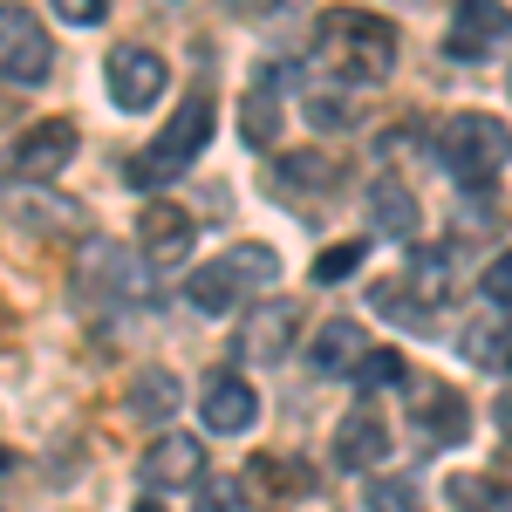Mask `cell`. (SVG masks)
<instances>
[{
	"label": "cell",
	"instance_id": "cell-1",
	"mask_svg": "<svg viewBox=\"0 0 512 512\" xmlns=\"http://www.w3.org/2000/svg\"><path fill=\"white\" fill-rule=\"evenodd\" d=\"M437 158H444V171L465 192H485L512 164V130L499 117H485V110H458V117H444V130H437Z\"/></svg>",
	"mask_w": 512,
	"mask_h": 512
},
{
	"label": "cell",
	"instance_id": "cell-2",
	"mask_svg": "<svg viewBox=\"0 0 512 512\" xmlns=\"http://www.w3.org/2000/svg\"><path fill=\"white\" fill-rule=\"evenodd\" d=\"M205 144H212V96L192 89V96H185V110L158 130V144H144L137 158L123 164V178H130L137 192H158V185H171V178H178Z\"/></svg>",
	"mask_w": 512,
	"mask_h": 512
},
{
	"label": "cell",
	"instance_id": "cell-3",
	"mask_svg": "<svg viewBox=\"0 0 512 512\" xmlns=\"http://www.w3.org/2000/svg\"><path fill=\"white\" fill-rule=\"evenodd\" d=\"M267 280H280V253L260 246V239H246V246H226L219 260H205L198 274H185V301L198 315H226L239 294H253Z\"/></svg>",
	"mask_w": 512,
	"mask_h": 512
},
{
	"label": "cell",
	"instance_id": "cell-4",
	"mask_svg": "<svg viewBox=\"0 0 512 512\" xmlns=\"http://www.w3.org/2000/svg\"><path fill=\"white\" fill-rule=\"evenodd\" d=\"M321 62H335L355 82H383L396 69V28L383 14H328L321 21Z\"/></svg>",
	"mask_w": 512,
	"mask_h": 512
},
{
	"label": "cell",
	"instance_id": "cell-5",
	"mask_svg": "<svg viewBox=\"0 0 512 512\" xmlns=\"http://www.w3.org/2000/svg\"><path fill=\"white\" fill-rule=\"evenodd\" d=\"M403 287H376V308L390 321H410V328H431V315L451 301V253L444 246H417L410 267H403Z\"/></svg>",
	"mask_w": 512,
	"mask_h": 512
},
{
	"label": "cell",
	"instance_id": "cell-6",
	"mask_svg": "<svg viewBox=\"0 0 512 512\" xmlns=\"http://www.w3.org/2000/svg\"><path fill=\"white\" fill-rule=\"evenodd\" d=\"M48 62H55L48 28H41L28 7H0V76L35 89V82H48Z\"/></svg>",
	"mask_w": 512,
	"mask_h": 512
},
{
	"label": "cell",
	"instance_id": "cell-7",
	"mask_svg": "<svg viewBox=\"0 0 512 512\" xmlns=\"http://www.w3.org/2000/svg\"><path fill=\"white\" fill-rule=\"evenodd\" d=\"M198 410H205V431L219 437H246L260 424V390L239 376V369H212L205 390H198Z\"/></svg>",
	"mask_w": 512,
	"mask_h": 512
},
{
	"label": "cell",
	"instance_id": "cell-8",
	"mask_svg": "<svg viewBox=\"0 0 512 512\" xmlns=\"http://www.w3.org/2000/svg\"><path fill=\"white\" fill-rule=\"evenodd\" d=\"M7 158H14V171H21L28 185H48L62 164L76 158V123H69V117H41L35 130H21V137H14V151H7Z\"/></svg>",
	"mask_w": 512,
	"mask_h": 512
},
{
	"label": "cell",
	"instance_id": "cell-9",
	"mask_svg": "<svg viewBox=\"0 0 512 512\" xmlns=\"http://www.w3.org/2000/svg\"><path fill=\"white\" fill-rule=\"evenodd\" d=\"M103 82H110V103H117V110H151L164 96V82H171V69H164L158 48H117Z\"/></svg>",
	"mask_w": 512,
	"mask_h": 512
},
{
	"label": "cell",
	"instance_id": "cell-10",
	"mask_svg": "<svg viewBox=\"0 0 512 512\" xmlns=\"http://www.w3.org/2000/svg\"><path fill=\"white\" fill-rule=\"evenodd\" d=\"M512 41V14L506 7H492V0H478V7H458V21H451V62H492L499 48Z\"/></svg>",
	"mask_w": 512,
	"mask_h": 512
},
{
	"label": "cell",
	"instance_id": "cell-11",
	"mask_svg": "<svg viewBox=\"0 0 512 512\" xmlns=\"http://www.w3.org/2000/svg\"><path fill=\"white\" fill-rule=\"evenodd\" d=\"M294 328H301V308L294 301H267V308H253V315L239 321V355L246 362H280L287 342H294Z\"/></svg>",
	"mask_w": 512,
	"mask_h": 512
},
{
	"label": "cell",
	"instance_id": "cell-12",
	"mask_svg": "<svg viewBox=\"0 0 512 512\" xmlns=\"http://www.w3.org/2000/svg\"><path fill=\"white\" fill-rule=\"evenodd\" d=\"M383 451H390V424L369 403H355L349 417L335 424V465L342 472H369V465H383Z\"/></svg>",
	"mask_w": 512,
	"mask_h": 512
},
{
	"label": "cell",
	"instance_id": "cell-13",
	"mask_svg": "<svg viewBox=\"0 0 512 512\" xmlns=\"http://www.w3.org/2000/svg\"><path fill=\"white\" fill-rule=\"evenodd\" d=\"M137 239H144V260H151V267H178V260L192 253L198 226H192L185 205H151V212L137 219Z\"/></svg>",
	"mask_w": 512,
	"mask_h": 512
},
{
	"label": "cell",
	"instance_id": "cell-14",
	"mask_svg": "<svg viewBox=\"0 0 512 512\" xmlns=\"http://www.w3.org/2000/svg\"><path fill=\"white\" fill-rule=\"evenodd\" d=\"M137 478H144L151 492H171V485H192V478H205V444H198V437H158V444L144 451V465H137Z\"/></svg>",
	"mask_w": 512,
	"mask_h": 512
},
{
	"label": "cell",
	"instance_id": "cell-15",
	"mask_svg": "<svg viewBox=\"0 0 512 512\" xmlns=\"http://www.w3.org/2000/svg\"><path fill=\"white\" fill-rule=\"evenodd\" d=\"M410 410H417V424H424V437H431V444H465L472 410H465V396H458V390H444V383H417Z\"/></svg>",
	"mask_w": 512,
	"mask_h": 512
},
{
	"label": "cell",
	"instance_id": "cell-16",
	"mask_svg": "<svg viewBox=\"0 0 512 512\" xmlns=\"http://www.w3.org/2000/svg\"><path fill=\"white\" fill-rule=\"evenodd\" d=\"M362 355H369L362 349V328H355V321H328L315 335V349H308V362H315L321 376H349Z\"/></svg>",
	"mask_w": 512,
	"mask_h": 512
},
{
	"label": "cell",
	"instance_id": "cell-17",
	"mask_svg": "<svg viewBox=\"0 0 512 512\" xmlns=\"http://www.w3.org/2000/svg\"><path fill=\"white\" fill-rule=\"evenodd\" d=\"M185 403V390H178V376L171 369H137V383H130V417H144V424H158V417H171Z\"/></svg>",
	"mask_w": 512,
	"mask_h": 512
},
{
	"label": "cell",
	"instance_id": "cell-18",
	"mask_svg": "<svg viewBox=\"0 0 512 512\" xmlns=\"http://www.w3.org/2000/svg\"><path fill=\"white\" fill-rule=\"evenodd\" d=\"M369 212H376V226H383L390 239H410V233H417V198L403 192L396 178H376V185H369Z\"/></svg>",
	"mask_w": 512,
	"mask_h": 512
},
{
	"label": "cell",
	"instance_id": "cell-19",
	"mask_svg": "<svg viewBox=\"0 0 512 512\" xmlns=\"http://www.w3.org/2000/svg\"><path fill=\"white\" fill-rule=\"evenodd\" d=\"M280 192H328L335 185V164L321 158V151H301V158H280Z\"/></svg>",
	"mask_w": 512,
	"mask_h": 512
},
{
	"label": "cell",
	"instance_id": "cell-20",
	"mask_svg": "<svg viewBox=\"0 0 512 512\" xmlns=\"http://www.w3.org/2000/svg\"><path fill=\"white\" fill-rule=\"evenodd\" d=\"M458 342H465V355L485 362V369H499V362L512 369V335L499 328V321H465V335H458Z\"/></svg>",
	"mask_w": 512,
	"mask_h": 512
},
{
	"label": "cell",
	"instance_id": "cell-21",
	"mask_svg": "<svg viewBox=\"0 0 512 512\" xmlns=\"http://www.w3.org/2000/svg\"><path fill=\"white\" fill-rule=\"evenodd\" d=\"M239 117H246V144H260V151H267V144H274V123H280V110H274V89L260 82V89L246 96V110H239Z\"/></svg>",
	"mask_w": 512,
	"mask_h": 512
},
{
	"label": "cell",
	"instance_id": "cell-22",
	"mask_svg": "<svg viewBox=\"0 0 512 512\" xmlns=\"http://www.w3.org/2000/svg\"><path fill=\"white\" fill-rule=\"evenodd\" d=\"M362 253H369L362 239H342V246H328V253L315 260V280H321V287H342V280L362 267Z\"/></svg>",
	"mask_w": 512,
	"mask_h": 512
},
{
	"label": "cell",
	"instance_id": "cell-23",
	"mask_svg": "<svg viewBox=\"0 0 512 512\" xmlns=\"http://www.w3.org/2000/svg\"><path fill=\"white\" fill-rule=\"evenodd\" d=\"M383 383H403V355L396 349H369L355 362V390H383Z\"/></svg>",
	"mask_w": 512,
	"mask_h": 512
},
{
	"label": "cell",
	"instance_id": "cell-24",
	"mask_svg": "<svg viewBox=\"0 0 512 512\" xmlns=\"http://www.w3.org/2000/svg\"><path fill=\"white\" fill-rule=\"evenodd\" d=\"M192 512H246V485H239V478H205Z\"/></svg>",
	"mask_w": 512,
	"mask_h": 512
},
{
	"label": "cell",
	"instance_id": "cell-25",
	"mask_svg": "<svg viewBox=\"0 0 512 512\" xmlns=\"http://www.w3.org/2000/svg\"><path fill=\"white\" fill-rule=\"evenodd\" d=\"M451 506L458 512H499V485L492 478H451Z\"/></svg>",
	"mask_w": 512,
	"mask_h": 512
},
{
	"label": "cell",
	"instance_id": "cell-26",
	"mask_svg": "<svg viewBox=\"0 0 512 512\" xmlns=\"http://www.w3.org/2000/svg\"><path fill=\"white\" fill-rule=\"evenodd\" d=\"M369 512H417V485L410 478H376L369 485Z\"/></svg>",
	"mask_w": 512,
	"mask_h": 512
},
{
	"label": "cell",
	"instance_id": "cell-27",
	"mask_svg": "<svg viewBox=\"0 0 512 512\" xmlns=\"http://www.w3.org/2000/svg\"><path fill=\"white\" fill-rule=\"evenodd\" d=\"M308 117H315L321 130H349V123H355V110L342 103V96H308Z\"/></svg>",
	"mask_w": 512,
	"mask_h": 512
},
{
	"label": "cell",
	"instance_id": "cell-28",
	"mask_svg": "<svg viewBox=\"0 0 512 512\" xmlns=\"http://www.w3.org/2000/svg\"><path fill=\"white\" fill-rule=\"evenodd\" d=\"M485 301H492V308H512V253H499V260L485 267Z\"/></svg>",
	"mask_w": 512,
	"mask_h": 512
},
{
	"label": "cell",
	"instance_id": "cell-29",
	"mask_svg": "<svg viewBox=\"0 0 512 512\" xmlns=\"http://www.w3.org/2000/svg\"><path fill=\"white\" fill-rule=\"evenodd\" d=\"M55 14H62V21H69V28H96V21H103V14H110V7H103V0H62V7H55Z\"/></svg>",
	"mask_w": 512,
	"mask_h": 512
},
{
	"label": "cell",
	"instance_id": "cell-30",
	"mask_svg": "<svg viewBox=\"0 0 512 512\" xmlns=\"http://www.w3.org/2000/svg\"><path fill=\"white\" fill-rule=\"evenodd\" d=\"M499 424H506V437H512V390L499 396Z\"/></svg>",
	"mask_w": 512,
	"mask_h": 512
},
{
	"label": "cell",
	"instance_id": "cell-31",
	"mask_svg": "<svg viewBox=\"0 0 512 512\" xmlns=\"http://www.w3.org/2000/svg\"><path fill=\"white\" fill-rule=\"evenodd\" d=\"M7 465H14V451H7V444H0V478H7Z\"/></svg>",
	"mask_w": 512,
	"mask_h": 512
},
{
	"label": "cell",
	"instance_id": "cell-32",
	"mask_svg": "<svg viewBox=\"0 0 512 512\" xmlns=\"http://www.w3.org/2000/svg\"><path fill=\"white\" fill-rule=\"evenodd\" d=\"M0 117H7V110H0Z\"/></svg>",
	"mask_w": 512,
	"mask_h": 512
}]
</instances>
